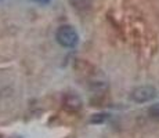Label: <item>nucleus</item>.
<instances>
[{"mask_svg": "<svg viewBox=\"0 0 159 138\" xmlns=\"http://www.w3.org/2000/svg\"><path fill=\"white\" fill-rule=\"evenodd\" d=\"M64 105L68 110H79L82 108V101L76 94H66L64 100Z\"/></svg>", "mask_w": 159, "mask_h": 138, "instance_id": "7ed1b4c3", "label": "nucleus"}, {"mask_svg": "<svg viewBox=\"0 0 159 138\" xmlns=\"http://www.w3.org/2000/svg\"><path fill=\"white\" fill-rule=\"evenodd\" d=\"M148 113H149V116H151L152 119H155V120H159V104H155V105H152L151 108L148 109Z\"/></svg>", "mask_w": 159, "mask_h": 138, "instance_id": "39448f33", "label": "nucleus"}, {"mask_svg": "<svg viewBox=\"0 0 159 138\" xmlns=\"http://www.w3.org/2000/svg\"><path fill=\"white\" fill-rule=\"evenodd\" d=\"M56 40L58 42V44L66 48H72L78 44L79 42V36L78 32L75 30V28L71 25H62L57 29L56 32Z\"/></svg>", "mask_w": 159, "mask_h": 138, "instance_id": "f257e3e1", "label": "nucleus"}, {"mask_svg": "<svg viewBox=\"0 0 159 138\" xmlns=\"http://www.w3.org/2000/svg\"><path fill=\"white\" fill-rule=\"evenodd\" d=\"M33 2H36V3H40V4H47V3H50L51 0H33Z\"/></svg>", "mask_w": 159, "mask_h": 138, "instance_id": "423d86ee", "label": "nucleus"}, {"mask_svg": "<svg viewBox=\"0 0 159 138\" xmlns=\"http://www.w3.org/2000/svg\"><path fill=\"white\" fill-rule=\"evenodd\" d=\"M108 116L109 115H107V113H96V115L91 116L90 123H93V124H101V123H104V122L107 120V119H108Z\"/></svg>", "mask_w": 159, "mask_h": 138, "instance_id": "20e7f679", "label": "nucleus"}, {"mask_svg": "<svg viewBox=\"0 0 159 138\" xmlns=\"http://www.w3.org/2000/svg\"><path fill=\"white\" fill-rule=\"evenodd\" d=\"M157 96V91L154 87L151 86H143V87H137L133 90L131 93V98H133L136 102H147V101H151L152 98Z\"/></svg>", "mask_w": 159, "mask_h": 138, "instance_id": "f03ea898", "label": "nucleus"}]
</instances>
